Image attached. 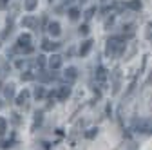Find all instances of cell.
Returning <instances> with one entry per match:
<instances>
[{"mask_svg": "<svg viewBox=\"0 0 152 150\" xmlns=\"http://www.w3.org/2000/svg\"><path fill=\"white\" fill-rule=\"evenodd\" d=\"M150 83H152V72H150V74H148V78H147V80H145V87H148V85H150Z\"/></svg>", "mask_w": 152, "mask_h": 150, "instance_id": "cell-26", "label": "cell"}, {"mask_svg": "<svg viewBox=\"0 0 152 150\" xmlns=\"http://www.w3.org/2000/svg\"><path fill=\"white\" fill-rule=\"evenodd\" d=\"M69 94H71V87H60V90H58V100L64 101L65 98H69Z\"/></svg>", "mask_w": 152, "mask_h": 150, "instance_id": "cell-12", "label": "cell"}, {"mask_svg": "<svg viewBox=\"0 0 152 150\" xmlns=\"http://www.w3.org/2000/svg\"><path fill=\"white\" fill-rule=\"evenodd\" d=\"M107 78H109L107 69H105V67H98V71H96V82H98L100 85H105Z\"/></svg>", "mask_w": 152, "mask_h": 150, "instance_id": "cell-3", "label": "cell"}, {"mask_svg": "<svg viewBox=\"0 0 152 150\" xmlns=\"http://www.w3.org/2000/svg\"><path fill=\"white\" fill-rule=\"evenodd\" d=\"M80 33H82V34H87V33H89V25H82V27H80Z\"/></svg>", "mask_w": 152, "mask_h": 150, "instance_id": "cell-25", "label": "cell"}, {"mask_svg": "<svg viewBox=\"0 0 152 150\" xmlns=\"http://www.w3.org/2000/svg\"><path fill=\"white\" fill-rule=\"evenodd\" d=\"M0 108H2V103H0Z\"/></svg>", "mask_w": 152, "mask_h": 150, "instance_id": "cell-28", "label": "cell"}, {"mask_svg": "<svg viewBox=\"0 0 152 150\" xmlns=\"http://www.w3.org/2000/svg\"><path fill=\"white\" fill-rule=\"evenodd\" d=\"M34 65H36V67H44V65H45V58H44V56H38L36 62H34Z\"/></svg>", "mask_w": 152, "mask_h": 150, "instance_id": "cell-19", "label": "cell"}, {"mask_svg": "<svg viewBox=\"0 0 152 150\" xmlns=\"http://www.w3.org/2000/svg\"><path fill=\"white\" fill-rule=\"evenodd\" d=\"M6 128H7V121H6L4 118H0V136L6 132Z\"/></svg>", "mask_w": 152, "mask_h": 150, "instance_id": "cell-18", "label": "cell"}, {"mask_svg": "<svg viewBox=\"0 0 152 150\" xmlns=\"http://www.w3.org/2000/svg\"><path fill=\"white\" fill-rule=\"evenodd\" d=\"M9 4V0H0V9H6Z\"/></svg>", "mask_w": 152, "mask_h": 150, "instance_id": "cell-24", "label": "cell"}, {"mask_svg": "<svg viewBox=\"0 0 152 150\" xmlns=\"http://www.w3.org/2000/svg\"><path fill=\"white\" fill-rule=\"evenodd\" d=\"M36 2H38V0H26V4H24V7H26L27 11H33V9L36 7Z\"/></svg>", "mask_w": 152, "mask_h": 150, "instance_id": "cell-16", "label": "cell"}, {"mask_svg": "<svg viewBox=\"0 0 152 150\" xmlns=\"http://www.w3.org/2000/svg\"><path fill=\"white\" fill-rule=\"evenodd\" d=\"M69 16H71V20H76V18L80 16V11L76 9V7H71L69 9Z\"/></svg>", "mask_w": 152, "mask_h": 150, "instance_id": "cell-17", "label": "cell"}, {"mask_svg": "<svg viewBox=\"0 0 152 150\" xmlns=\"http://www.w3.org/2000/svg\"><path fill=\"white\" fill-rule=\"evenodd\" d=\"M62 62H64V60H62L60 54H53L51 58H49V67H51L53 71H56V69L62 67Z\"/></svg>", "mask_w": 152, "mask_h": 150, "instance_id": "cell-4", "label": "cell"}, {"mask_svg": "<svg viewBox=\"0 0 152 150\" xmlns=\"http://www.w3.org/2000/svg\"><path fill=\"white\" fill-rule=\"evenodd\" d=\"M47 29H49V33H51L53 36H60V33H62V29H60V24H58V22H51V24L47 25Z\"/></svg>", "mask_w": 152, "mask_h": 150, "instance_id": "cell-10", "label": "cell"}, {"mask_svg": "<svg viewBox=\"0 0 152 150\" xmlns=\"http://www.w3.org/2000/svg\"><path fill=\"white\" fill-rule=\"evenodd\" d=\"M92 40H85L83 44H82V47H80V56H87L89 54V51L92 49Z\"/></svg>", "mask_w": 152, "mask_h": 150, "instance_id": "cell-9", "label": "cell"}, {"mask_svg": "<svg viewBox=\"0 0 152 150\" xmlns=\"http://www.w3.org/2000/svg\"><path fill=\"white\" fill-rule=\"evenodd\" d=\"M22 25H26V27H29V29H34V27L38 25V20H36L34 16H24Z\"/></svg>", "mask_w": 152, "mask_h": 150, "instance_id": "cell-8", "label": "cell"}, {"mask_svg": "<svg viewBox=\"0 0 152 150\" xmlns=\"http://www.w3.org/2000/svg\"><path fill=\"white\" fill-rule=\"evenodd\" d=\"M33 78H34V74H31V72H24V74H22V80H24V82H29V80H33Z\"/></svg>", "mask_w": 152, "mask_h": 150, "instance_id": "cell-20", "label": "cell"}, {"mask_svg": "<svg viewBox=\"0 0 152 150\" xmlns=\"http://www.w3.org/2000/svg\"><path fill=\"white\" fill-rule=\"evenodd\" d=\"M134 128H136V132H152V118L150 119H140Z\"/></svg>", "mask_w": 152, "mask_h": 150, "instance_id": "cell-2", "label": "cell"}, {"mask_svg": "<svg viewBox=\"0 0 152 150\" xmlns=\"http://www.w3.org/2000/svg\"><path fill=\"white\" fill-rule=\"evenodd\" d=\"M67 2H71V0H67Z\"/></svg>", "mask_w": 152, "mask_h": 150, "instance_id": "cell-29", "label": "cell"}, {"mask_svg": "<svg viewBox=\"0 0 152 150\" xmlns=\"http://www.w3.org/2000/svg\"><path fill=\"white\" fill-rule=\"evenodd\" d=\"M29 44H31V36H29V34H20V36H18V45L15 47V51L22 49V47H26V45H29Z\"/></svg>", "mask_w": 152, "mask_h": 150, "instance_id": "cell-6", "label": "cell"}, {"mask_svg": "<svg viewBox=\"0 0 152 150\" xmlns=\"http://www.w3.org/2000/svg\"><path fill=\"white\" fill-rule=\"evenodd\" d=\"M129 7H130L132 11H140V9H141V2H140V0H130V2H129Z\"/></svg>", "mask_w": 152, "mask_h": 150, "instance_id": "cell-15", "label": "cell"}, {"mask_svg": "<svg viewBox=\"0 0 152 150\" xmlns=\"http://www.w3.org/2000/svg\"><path fill=\"white\" fill-rule=\"evenodd\" d=\"M27 100H29V90H27V89H24L20 94L16 96V105H18V107H24V105L27 103Z\"/></svg>", "mask_w": 152, "mask_h": 150, "instance_id": "cell-5", "label": "cell"}, {"mask_svg": "<svg viewBox=\"0 0 152 150\" xmlns=\"http://www.w3.org/2000/svg\"><path fill=\"white\" fill-rule=\"evenodd\" d=\"M147 38H152V24H147Z\"/></svg>", "mask_w": 152, "mask_h": 150, "instance_id": "cell-21", "label": "cell"}, {"mask_svg": "<svg viewBox=\"0 0 152 150\" xmlns=\"http://www.w3.org/2000/svg\"><path fill=\"white\" fill-rule=\"evenodd\" d=\"M4 96H6L7 100H11V98L15 96V85H6V89H4Z\"/></svg>", "mask_w": 152, "mask_h": 150, "instance_id": "cell-13", "label": "cell"}, {"mask_svg": "<svg viewBox=\"0 0 152 150\" xmlns=\"http://www.w3.org/2000/svg\"><path fill=\"white\" fill-rule=\"evenodd\" d=\"M44 96H45V89H44V87H36V89H34V98H36V100H42Z\"/></svg>", "mask_w": 152, "mask_h": 150, "instance_id": "cell-14", "label": "cell"}, {"mask_svg": "<svg viewBox=\"0 0 152 150\" xmlns=\"http://www.w3.org/2000/svg\"><path fill=\"white\" fill-rule=\"evenodd\" d=\"M96 132H98L96 128H91L89 132H87V138H94V136H96Z\"/></svg>", "mask_w": 152, "mask_h": 150, "instance_id": "cell-22", "label": "cell"}, {"mask_svg": "<svg viewBox=\"0 0 152 150\" xmlns=\"http://www.w3.org/2000/svg\"><path fill=\"white\" fill-rule=\"evenodd\" d=\"M58 47H60V44H56V42H49V40L42 42V49L44 51H56Z\"/></svg>", "mask_w": 152, "mask_h": 150, "instance_id": "cell-11", "label": "cell"}, {"mask_svg": "<svg viewBox=\"0 0 152 150\" xmlns=\"http://www.w3.org/2000/svg\"><path fill=\"white\" fill-rule=\"evenodd\" d=\"M76 76H78V71H76L74 67H69V69L64 72V78H65L69 83H71V82H74V80H76Z\"/></svg>", "mask_w": 152, "mask_h": 150, "instance_id": "cell-7", "label": "cell"}, {"mask_svg": "<svg viewBox=\"0 0 152 150\" xmlns=\"http://www.w3.org/2000/svg\"><path fill=\"white\" fill-rule=\"evenodd\" d=\"M94 11H96V7H91V9H89V11L85 13V18H91V16L94 15Z\"/></svg>", "mask_w": 152, "mask_h": 150, "instance_id": "cell-23", "label": "cell"}, {"mask_svg": "<svg viewBox=\"0 0 152 150\" xmlns=\"http://www.w3.org/2000/svg\"><path fill=\"white\" fill-rule=\"evenodd\" d=\"M15 65H16V67H24V65H26V60H18Z\"/></svg>", "mask_w": 152, "mask_h": 150, "instance_id": "cell-27", "label": "cell"}, {"mask_svg": "<svg viewBox=\"0 0 152 150\" xmlns=\"http://www.w3.org/2000/svg\"><path fill=\"white\" fill-rule=\"evenodd\" d=\"M110 78H112V94H118L120 87H121V71L120 69H114L110 72Z\"/></svg>", "mask_w": 152, "mask_h": 150, "instance_id": "cell-1", "label": "cell"}]
</instances>
